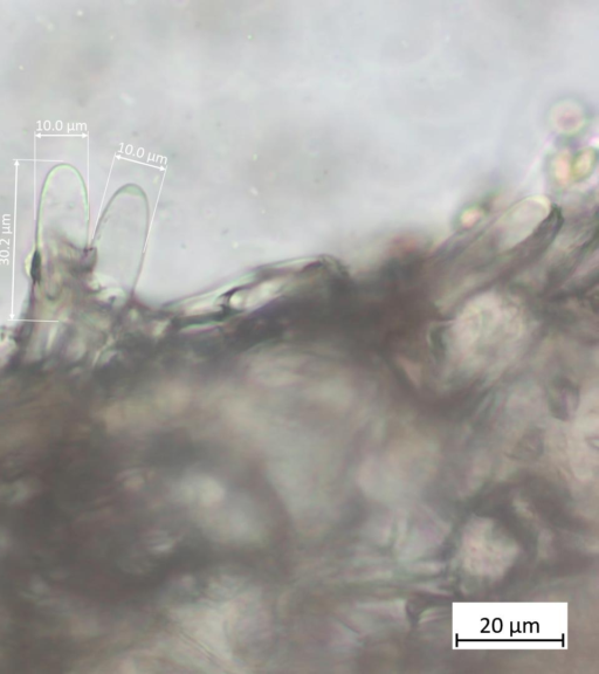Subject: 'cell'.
<instances>
[{
	"mask_svg": "<svg viewBox=\"0 0 599 674\" xmlns=\"http://www.w3.org/2000/svg\"><path fill=\"white\" fill-rule=\"evenodd\" d=\"M176 621L209 656L233 662V652L227 637V622L222 609L204 604L182 605L171 611Z\"/></svg>",
	"mask_w": 599,
	"mask_h": 674,
	"instance_id": "1",
	"label": "cell"
},
{
	"mask_svg": "<svg viewBox=\"0 0 599 674\" xmlns=\"http://www.w3.org/2000/svg\"><path fill=\"white\" fill-rule=\"evenodd\" d=\"M267 477L289 514L307 519L314 507V493L306 471L288 460H278L268 465Z\"/></svg>",
	"mask_w": 599,
	"mask_h": 674,
	"instance_id": "2",
	"label": "cell"
},
{
	"mask_svg": "<svg viewBox=\"0 0 599 674\" xmlns=\"http://www.w3.org/2000/svg\"><path fill=\"white\" fill-rule=\"evenodd\" d=\"M208 531L212 539L239 543L256 542L263 535V526L250 505L234 504L210 513Z\"/></svg>",
	"mask_w": 599,
	"mask_h": 674,
	"instance_id": "3",
	"label": "cell"
},
{
	"mask_svg": "<svg viewBox=\"0 0 599 674\" xmlns=\"http://www.w3.org/2000/svg\"><path fill=\"white\" fill-rule=\"evenodd\" d=\"M226 497L225 487L216 478L198 474L184 478L175 487V498L184 504L215 507Z\"/></svg>",
	"mask_w": 599,
	"mask_h": 674,
	"instance_id": "4",
	"label": "cell"
},
{
	"mask_svg": "<svg viewBox=\"0 0 599 674\" xmlns=\"http://www.w3.org/2000/svg\"><path fill=\"white\" fill-rule=\"evenodd\" d=\"M165 655H167L171 660H174L175 663L191 667L197 671L204 673H219L223 672L220 667H217L215 663L212 662L201 646L192 645L191 643L184 641V639L178 637H167L162 639L160 644H158Z\"/></svg>",
	"mask_w": 599,
	"mask_h": 674,
	"instance_id": "5",
	"label": "cell"
},
{
	"mask_svg": "<svg viewBox=\"0 0 599 674\" xmlns=\"http://www.w3.org/2000/svg\"><path fill=\"white\" fill-rule=\"evenodd\" d=\"M294 367L296 366L293 362L278 357V359L260 362L254 366L253 376L268 385H285L295 381Z\"/></svg>",
	"mask_w": 599,
	"mask_h": 674,
	"instance_id": "6",
	"label": "cell"
},
{
	"mask_svg": "<svg viewBox=\"0 0 599 674\" xmlns=\"http://www.w3.org/2000/svg\"><path fill=\"white\" fill-rule=\"evenodd\" d=\"M286 285V279L278 278L265 281V283L259 284L247 293H242L240 295L238 294V304L234 305L233 307L253 309L263 306L266 304V302L279 297L282 291H284Z\"/></svg>",
	"mask_w": 599,
	"mask_h": 674,
	"instance_id": "7",
	"label": "cell"
},
{
	"mask_svg": "<svg viewBox=\"0 0 599 674\" xmlns=\"http://www.w3.org/2000/svg\"><path fill=\"white\" fill-rule=\"evenodd\" d=\"M189 392L182 387L164 388L157 396L158 407L169 414H178L187 407Z\"/></svg>",
	"mask_w": 599,
	"mask_h": 674,
	"instance_id": "8",
	"label": "cell"
}]
</instances>
